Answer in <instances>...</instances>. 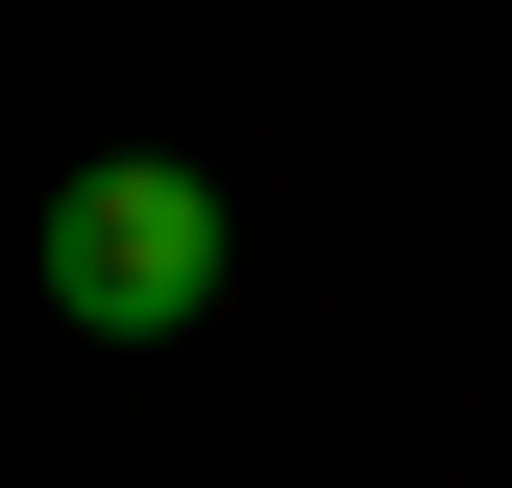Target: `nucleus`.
<instances>
[{"label":"nucleus","mask_w":512,"mask_h":488,"mask_svg":"<svg viewBox=\"0 0 512 488\" xmlns=\"http://www.w3.org/2000/svg\"><path fill=\"white\" fill-rule=\"evenodd\" d=\"M220 269H244V244H220V171L196 147H98L74 196H49V318H74V342H196Z\"/></svg>","instance_id":"nucleus-1"}]
</instances>
